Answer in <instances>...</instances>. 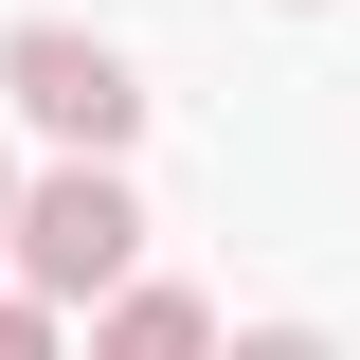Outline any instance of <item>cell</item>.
<instances>
[{
	"mask_svg": "<svg viewBox=\"0 0 360 360\" xmlns=\"http://www.w3.org/2000/svg\"><path fill=\"white\" fill-rule=\"evenodd\" d=\"M0 90H18V127H54L72 162H127L144 144V72L90 37V18H18V37H0Z\"/></svg>",
	"mask_w": 360,
	"mask_h": 360,
	"instance_id": "obj_2",
	"label": "cell"
},
{
	"mask_svg": "<svg viewBox=\"0 0 360 360\" xmlns=\"http://www.w3.org/2000/svg\"><path fill=\"white\" fill-rule=\"evenodd\" d=\"M18 288H37V307H108V288H144V198H127L108 162L18 180Z\"/></svg>",
	"mask_w": 360,
	"mask_h": 360,
	"instance_id": "obj_1",
	"label": "cell"
},
{
	"mask_svg": "<svg viewBox=\"0 0 360 360\" xmlns=\"http://www.w3.org/2000/svg\"><path fill=\"white\" fill-rule=\"evenodd\" d=\"M0 270H18V162H0Z\"/></svg>",
	"mask_w": 360,
	"mask_h": 360,
	"instance_id": "obj_6",
	"label": "cell"
},
{
	"mask_svg": "<svg viewBox=\"0 0 360 360\" xmlns=\"http://www.w3.org/2000/svg\"><path fill=\"white\" fill-rule=\"evenodd\" d=\"M234 360H342V342H324V324H252Z\"/></svg>",
	"mask_w": 360,
	"mask_h": 360,
	"instance_id": "obj_5",
	"label": "cell"
},
{
	"mask_svg": "<svg viewBox=\"0 0 360 360\" xmlns=\"http://www.w3.org/2000/svg\"><path fill=\"white\" fill-rule=\"evenodd\" d=\"M0 360H54V307H37V288H0Z\"/></svg>",
	"mask_w": 360,
	"mask_h": 360,
	"instance_id": "obj_4",
	"label": "cell"
},
{
	"mask_svg": "<svg viewBox=\"0 0 360 360\" xmlns=\"http://www.w3.org/2000/svg\"><path fill=\"white\" fill-rule=\"evenodd\" d=\"M90 360H234V342H217V307H198V288H162V270H144V288H108V307H90Z\"/></svg>",
	"mask_w": 360,
	"mask_h": 360,
	"instance_id": "obj_3",
	"label": "cell"
}]
</instances>
